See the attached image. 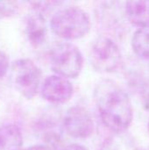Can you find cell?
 Here are the masks:
<instances>
[{
	"instance_id": "1",
	"label": "cell",
	"mask_w": 149,
	"mask_h": 150,
	"mask_svg": "<svg viewBox=\"0 0 149 150\" xmlns=\"http://www.w3.org/2000/svg\"><path fill=\"white\" fill-rule=\"evenodd\" d=\"M94 98L105 126L114 134L126 133L133 119L132 102L126 91L116 82L105 79L97 84Z\"/></svg>"
},
{
	"instance_id": "2",
	"label": "cell",
	"mask_w": 149,
	"mask_h": 150,
	"mask_svg": "<svg viewBox=\"0 0 149 150\" xmlns=\"http://www.w3.org/2000/svg\"><path fill=\"white\" fill-rule=\"evenodd\" d=\"M50 26L54 33L60 38L74 40L89 33L91 22L84 10L77 6H68L54 14L50 20Z\"/></svg>"
},
{
	"instance_id": "3",
	"label": "cell",
	"mask_w": 149,
	"mask_h": 150,
	"mask_svg": "<svg viewBox=\"0 0 149 150\" xmlns=\"http://www.w3.org/2000/svg\"><path fill=\"white\" fill-rule=\"evenodd\" d=\"M49 62L55 75L65 78H76L82 71L83 58L76 45L63 42L52 48L49 54Z\"/></svg>"
},
{
	"instance_id": "4",
	"label": "cell",
	"mask_w": 149,
	"mask_h": 150,
	"mask_svg": "<svg viewBox=\"0 0 149 150\" xmlns=\"http://www.w3.org/2000/svg\"><path fill=\"white\" fill-rule=\"evenodd\" d=\"M11 81L17 91L25 98H33L41 81L40 69L28 58L15 61L11 69Z\"/></svg>"
},
{
	"instance_id": "5",
	"label": "cell",
	"mask_w": 149,
	"mask_h": 150,
	"mask_svg": "<svg viewBox=\"0 0 149 150\" xmlns=\"http://www.w3.org/2000/svg\"><path fill=\"white\" fill-rule=\"evenodd\" d=\"M89 59L91 66L97 71L112 73L120 66L122 54L119 46L112 39L100 37L92 45Z\"/></svg>"
},
{
	"instance_id": "6",
	"label": "cell",
	"mask_w": 149,
	"mask_h": 150,
	"mask_svg": "<svg viewBox=\"0 0 149 150\" xmlns=\"http://www.w3.org/2000/svg\"><path fill=\"white\" fill-rule=\"evenodd\" d=\"M63 128L75 139H87L94 132V121L87 109L82 106L69 108L63 118Z\"/></svg>"
},
{
	"instance_id": "7",
	"label": "cell",
	"mask_w": 149,
	"mask_h": 150,
	"mask_svg": "<svg viewBox=\"0 0 149 150\" xmlns=\"http://www.w3.org/2000/svg\"><path fill=\"white\" fill-rule=\"evenodd\" d=\"M40 92L43 98L50 103L64 104L73 97L74 87L68 78L51 75L45 78Z\"/></svg>"
},
{
	"instance_id": "8",
	"label": "cell",
	"mask_w": 149,
	"mask_h": 150,
	"mask_svg": "<svg viewBox=\"0 0 149 150\" xmlns=\"http://www.w3.org/2000/svg\"><path fill=\"white\" fill-rule=\"evenodd\" d=\"M25 34L33 47L41 46L47 39V29L42 14L35 11L30 14L25 22Z\"/></svg>"
},
{
	"instance_id": "9",
	"label": "cell",
	"mask_w": 149,
	"mask_h": 150,
	"mask_svg": "<svg viewBox=\"0 0 149 150\" xmlns=\"http://www.w3.org/2000/svg\"><path fill=\"white\" fill-rule=\"evenodd\" d=\"M125 11L127 19L140 28L149 26V1H128Z\"/></svg>"
},
{
	"instance_id": "10",
	"label": "cell",
	"mask_w": 149,
	"mask_h": 150,
	"mask_svg": "<svg viewBox=\"0 0 149 150\" xmlns=\"http://www.w3.org/2000/svg\"><path fill=\"white\" fill-rule=\"evenodd\" d=\"M23 138L20 128L14 124L0 127V150H21Z\"/></svg>"
},
{
	"instance_id": "11",
	"label": "cell",
	"mask_w": 149,
	"mask_h": 150,
	"mask_svg": "<svg viewBox=\"0 0 149 150\" xmlns=\"http://www.w3.org/2000/svg\"><path fill=\"white\" fill-rule=\"evenodd\" d=\"M100 150H139L134 140L126 133L114 134L107 138Z\"/></svg>"
},
{
	"instance_id": "12",
	"label": "cell",
	"mask_w": 149,
	"mask_h": 150,
	"mask_svg": "<svg viewBox=\"0 0 149 150\" xmlns=\"http://www.w3.org/2000/svg\"><path fill=\"white\" fill-rule=\"evenodd\" d=\"M133 52L142 59H149V26L139 28L132 38Z\"/></svg>"
},
{
	"instance_id": "13",
	"label": "cell",
	"mask_w": 149,
	"mask_h": 150,
	"mask_svg": "<svg viewBox=\"0 0 149 150\" xmlns=\"http://www.w3.org/2000/svg\"><path fill=\"white\" fill-rule=\"evenodd\" d=\"M18 8V4L15 2L0 1V18L12 16Z\"/></svg>"
},
{
	"instance_id": "14",
	"label": "cell",
	"mask_w": 149,
	"mask_h": 150,
	"mask_svg": "<svg viewBox=\"0 0 149 150\" xmlns=\"http://www.w3.org/2000/svg\"><path fill=\"white\" fill-rule=\"evenodd\" d=\"M9 66H10V62L7 54L2 50H0V77H2L6 74Z\"/></svg>"
},
{
	"instance_id": "15",
	"label": "cell",
	"mask_w": 149,
	"mask_h": 150,
	"mask_svg": "<svg viewBox=\"0 0 149 150\" xmlns=\"http://www.w3.org/2000/svg\"><path fill=\"white\" fill-rule=\"evenodd\" d=\"M141 99L144 107L149 111V78L144 83L141 88Z\"/></svg>"
},
{
	"instance_id": "16",
	"label": "cell",
	"mask_w": 149,
	"mask_h": 150,
	"mask_svg": "<svg viewBox=\"0 0 149 150\" xmlns=\"http://www.w3.org/2000/svg\"><path fill=\"white\" fill-rule=\"evenodd\" d=\"M61 150H88V149L85 148L83 145L76 144V143H73V144H70V145L66 146L65 148H63Z\"/></svg>"
},
{
	"instance_id": "17",
	"label": "cell",
	"mask_w": 149,
	"mask_h": 150,
	"mask_svg": "<svg viewBox=\"0 0 149 150\" xmlns=\"http://www.w3.org/2000/svg\"><path fill=\"white\" fill-rule=\"evenodd\" d=\"M24 150H50V149L46 146H43V145H36V146L29 147L26 149Z\"/></svg>"
},
{
	"instance_id": "18",
	"label": "cell",
	"mask_w": 149,
	"mask_h": 150,
	"mask_svg": "<svg viewBox=\"0 0 149 150\" xmlns=\"http://www.w3.org/2000/svg\"><path fill=\"white\" fill-rule=\"evenodd\" d=\"M148 133H149V122H148Z\"/></svg>"
}]
</instances>
